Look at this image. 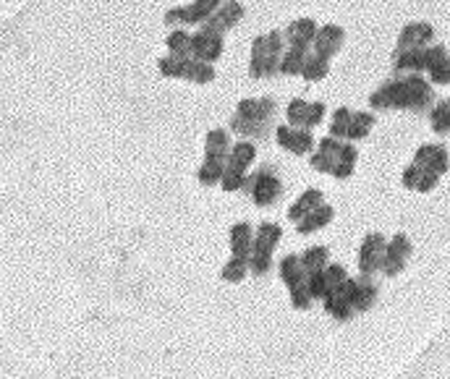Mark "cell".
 I'll return each instance as SVG.
<instances>
[{
    "instance_id": "1",
    "label": "cell",
    "mask_w": 450,
    "mask_h": 379,
    "mask_svg": "<svg viewBox=\"0 0 450 379\" xmlns=\"http://www.w3.org/2000/svg\"><path fill=\"white\" fill-rule=\"evenodd\" d=\"M223 55V32L212 29L210 24H202L197 34H191V58L215 63Z\"/></svg>"
},
{
    "instance_id": "2",
    "label": "cell",
    "mask_w": 450,
    "mask_h": 379,
    "mask_svg": "<svg viewBox=\"0 0 450 379\" xmlns=\"http://www.w3.org/2000/svg\"><path fill=\"white\" fill-rule=\"evenodd\" d=\"M387 251V241L380 233H372L364 238L361 251H358V267L364 274H372L377 270H383V257Z\"/></svg>"
},
{
    "instance_id": "3",
    "label": "cell",
    "mask_w": 450,
    "mask_h": 379,
    "mask_svg": "<svg viewBox=\"0 0 450 379\" xmlns=\"http://www.w3.org/2000/svg\"><path fill=\"white\" fill-rule=\"evenodd\" d=\"M432 100V87L429 81L419 74H411L403 78V91H400V107H424Z\"/></svg>"
},
{
    "instance_id": "4",
    "label": "cell",
    "mask_w": 450,
    "mask_h": 379,
    "mask_svg": "<svg viewBox=\"0 0 450 379\" xmlns=\"http://www.w3.org/2000/svg\"><path fill=\"white\" fill-rule=\"evenodd\" d=\"M280 191H283V186H280V181L272 173H257V175H254L252 199L257 207H270V204H275V199L280 196Z\"/></svg>"
},
{
    "instance_id": "5",
    "label": "cell",
    "mask_w": 450,
    "mask_h": 379,
    "mask_svg": "<svg viewBox=\"0 0 450 379\" xmlns=\"http://www.w3.org/2000/svg\"><path fill=\"white\" fill-rule=\"evenodd\" d=\"M278 144L291 149L293 155H306L312 147H314V139L312 133L304 129H293V126H280L278 129Z\"/></svg>"
},
{
    "instance_id": "6",
    "label": "cell",
    "mask_w": 450,
    "mask_h": 379,
    "mask_svg": "<svg viewBox=\"0 0 450 379\" xmlns=\"http://www.w3.org/2000/svg\"><path fill=\"white\" fill-rule=\"evenodd\" d=\"M272 113H275V100H270V97H249V100H241L239 102V113L236 116L254 120V123H265Z\"/></svg>"
},
{
    "instance_id": "7",
    "label": "cell",
    "mask_w": 450,
    "mask_h": 379,
    "mask_svg": "<svg viewBox=\"0 0 450 379\" xmlns=\"http://www.w3.org/2000/svg\"><path fill=\"white\" fill-rule=\"evenodd\" d=\"M343 29L335 24H328L322 26V29H317V34H314V52H319V55H335V52L341 50V45H343Z\"/></svg>"
},
{
    "instance_id": "8",
    "label": "cell",
    "mask_w": 450,
    "mask_h": 379,
    "mask_svg": "<svg viewBox=\"0 0 450 379\" xmlns=\"http://www.w3.org/2000/svg\"><path fill=\"white\" fill-rule=\"evenodd\" d=\"M432 37H435V29L429 24H409L400 32V37H398V52L424 47Z\"/></svg>"
},
{
    "instance_id": "9",
    "label": "cell",
    "mask_w": 450,
    "mask_h": 379,
    "mask_svg": "<svg viewBox=\"0 0 450 379\" xmlns=\"http://www.w3.org/2000/svg\"><path fill=\"white\" fill-rule=\"evenodd\" d=\"M231 251L233 257H244L249 259L254 251V230L249 222H236L231 228Z\"/></svg>"
},
{
    "instance_id": "10",
    "label": "cell",
    "mask_w": 450,
    "mask_h": 379,
    "mask_svg": "<svg viewBox=\"0 0 450 379\" xmlns=\"http://www.w3.org/2000/svg\"><path fill=\"white\" fill-rule=\"evenodd\" d=\"M244 19V8H241V3H236V0H228V3H223L217 11H215V16H212L207 24L212 26V29H217V32H225V29H231V26H236Z\"/></svg>"
},
{
    "instance_id": "11",
    "label": "cell",
    "mask_w": 450,
    "mask_h": 379,
    "mask_svg": "<svg viewBox=\"0 0 450 379\" xmlns=\"http://www.w3.org/2000/svg\"><path fill=\"white\" fill-rule=\"evenodd\" d=\"M314 34H317V26H314L312 19H299L286 29V39L291 42L293 47H309L314 42Z\"/></svg>"
},
{
    "instance_id": "12",
    "label": "cell",
    "mask_w": 450,
    "mask_h": 379,
    "mask_svg": "<svg viewBox=\"0 0 450 379\" xmlns=\"http://www.w3.org/2000/svg\"><path fill=\"white\" fill-rule=\"evenodd\" d=\"M280 235V225L275 222H262L259 228H257V233H254V251H259V254H272L275 246H278Z\"/></svg>"
},
{
    "instance_id": "13",
    "label": "cell",
    "mask_w": 450,
    "mask_h": 379,
    "mask_svg": "<svg viewBox=\"0 0 450 379\" xmlns=\"http://www.w3.org/2000/svg\"><path fill=\"white\" fill-rule=\"evenodd\" d=\"M319 204H322V191H319V188H306L304 194L291 204V209H288V220L299 222L301 217H306L312 209H317Z\"/></svg>"
},
{
    "instance_id": "14",
    "label": "cell",
    "mask_w": 450,
    "mask_h": 379,
    "mask_svg": "<svg viewBox=\"0 0 450 379\" xmlns=\"http://www.w3.org/2000/svg\"><path fill=\"white\" fill-rule=\"evenodd\" d=\"M400 91H403V78L385 84L383 89L372 94V100H369L372 107H380V110H387V107H400Z\"/></svg>"
},
{
    "instance_id": "15",
    "label": "cell",
    "mask_w": 450,
    "mask_h": 379,
    "mask_svg": "<svg viewBox=\"0 0 450 379\" xmlns=\"http://www.w3.org/2000/svg\"><path fill=\"white\" fill-rule=\"evenodd\" d=\"M267 58H270L267 34H259V37L252 42V65H249V74H252L254 78L267 76Z\"/></svg>"
},
{
    "instance_id": "16",
    "label": "cell",
    "mask_w": 450,
    "mask_h": 379,
    "mask_svg": "<svg viewBox=\"0 0 450 379\" xmlns=\"http://www.w3.org/2000/svg\"><path fill=\"white\" fill-rule=\"evenodd\" d=\"M228 168V157H204L202 168H199V181L204 186H215V183L223 181V173Z\"/></svg>"
},
{
    "instance_id": "17",
    "label": "cell",
    "mask_w": 450,
    "mask_h": 379,
    "mask_svg": "<svg viewBox=\"0 0 450 379\" xmlns=\"http://www.w3.org/2000/svg\"><path fill=\"white\" fill-rule=\"evenodd\" d=\"M189 63L191 58L186 55H175V52H168L160 58V74L168 78H186V71H189Z\"/></svg>"
},
{
    "instance_id": "18",
    "label": "cell",
    "mask_w": 450,
    "mask_h": 379,
    "mask_svg": "<svg viewBox=\"0 0 450 379\" xmlns=\"http://www.w3.org/2000/svg\"><path fill=\"white\" fill-rule=\"evenodd\" d=\"M332 220V207H325V204H319L317 209H312L306 217L296 222L299 225V233H312V230H319V228H325L328 222Z\"/></svg>"
},
{
    "instance_id": "19",
    "label": "cell",
    "mask_w": 450,
    "mask_h": 379,
    "mask_svg": "<svg viewBox=\"0 0 450 379\" xmlns=\"http://www.w3.org/2000/svg\"><path fill=\"white\" fill-rule=\"evenodd\" d=\"M306 58H309V52L306 47H288V50L283 52V61H280V71L283 74H288V76H296V74H301L306 65Z\"/></svg>"
},
{
    "instance_id": "20",
    "label": "cell",
    "mask_w": 450,
    "mask_h": 379,
    "mask_svg": "<svg viewBox=\"0 0 450 379\" xmlns=\"http://www.w3.org/2000/svg\"><path fill=\"white\" fill-rule=\"evenodd\" d=\"M322 301H325V309H328L332 316H338V319H348L351 312H354V303L345 299L338 288H330L328 296H325Z\"/></svg>"
},
{
    "instance_id": "21",
    "label": "cell",
    "mask_w": 450,
    "mask_h": 379,
    "mask_svg": "<svg viewBox=\"0 0 450 379\" xmlns=\"http://www.w3.org/2000/svg\"><path fill=\"white\" fill-rule=\"evenodd\" d=\"M306 267H304V259L301 257H286L283 259V264H280V277H283V283L291 288L293 283H301V280H306Z\"/></svg>"
},
{
    "instance_id": "22",
    "label": "cell",
    "mask_w": 450,
    "mask_h": 379,
    "mask_svg": "<svg viewBox=\"0 0 450 379\" xmlns=\"http://www.w3.org/2000/svg\"><path fill=\"white\" fill-rule=\"evenodd\" d=\"M220 6L223 0H194L189 6V24H207Z\"/></svg>"
},
{
    "instance_id": "23",
    "label": "cell",
    "mask_w": 450,
    "mask_h": 379,
    "mask_svg": "<svg viewBox=\"0 0 450 379\" xmlns=\"http://www.w3.org/2000/svg\"><path fill=\"white\" fill-rule=\"evenodd\" d=\"M231 155V139L228 133L220 129H215L207 133L204 139V157H228Z\"/></svg>"
},
{
    "instance_id": "24",
    "label": "cell",
    "mask_w": 450,
    "mask_h": 379,
    "mask_svg": "<svg viewBox=\"0 0 450 379\" xmlns=\"http://www.w3.org/2000/svg\"><path fill=\"white\" fill-rule=\"evenodd\" d=\"M328 71H330V58L328 55H319V52H309L301 76L306 81H319V78L328 76Z\"/></svg>"
},
{
    "instance_id": "25",
    "label": "cell",
    "mask_w": 450,
    "mask_h": 379,
    "mask_svg": "<svg viewBox=\"0 0 450 379\" xmlns=\"http://www.w3.org/2000/svg\"><path fill=\"white\" fill-rule=\"evenodd\" d=\"M424 47H427V45H424ZM424 47H414V50L398 52V58H396L398 71H411V74L427 71V68H424Z\"/></svg>"
},
{
    "instance_id": "26",
    "label": "cell",
    "mask_w": 450,
    "mask_h": 379,
    "mask_svg": "<svg viewBox=\"0 0 450 379\" xmlns=\"http://www.w3.org/2000/svg\"><path fill=\"white\" fill-rule=\"evenodd\" d=\"M186 78L194 81V84H210L212 78H215V65L207 63V61H199V58H191Z\"/></svg>"
},
{
    "instance_id": "27",
    "label": "cell",
    "mask_w": 450,
    "mask_h": 379,
    "mask_svg": "<svg viewBox=\"0 0 450 379\" xmlns=\"http://www.w3.org/2000/svg\"><path fill=\"white\" fill-rule=\"evenodd\" d=\"M257 157V149H254L252 142H239L231 147V155H228V162L231 165H239V168H249Z\"/></svg>"
},
{
    "instance_id": "28",
    "label": "cell",
    "mask_w": 450,
    "mask_h": 379,
    "mask_svg": "<svg viewBox=\"0 0 450 379\" xmlns=\"http://www.w3.org/2000/svg\"><path fill=\"white\" fill-rule=\"evenodd\" d=\"M377 299V285L369 283V274L364 280H358V290H356V299H354V309L358 312H367L372 303Z\"/></svg>"
},
{
    "instance_id": "29",
    "label": "cell",
    "mask_w": 450,
    "mask_h": 379,
    "mask_svg": "<svg viewBox=\"0 0 450 379\" xmlns=\"http://www.w3.org/2000/svg\"><path fill=\"white\" fill-rule=\"evenodd\" d=\"M372 126H374V116H369V113H354L351 123H348L345 139H364L369 133Z\"/></svg>"
},
{
    "instance_id": "30",
    "label": "cell",
    "mask_w": 450,
    "mask_h": 379,
    "mask_svg": "<svg viewBox=\"0 0 450 379\" xmlns=\"http://www.w3.org/2000/svg\"><path fill=\"white\" fill-rule=\"evenodd\" d=\"M249 270H252V267H249V259H244V257H233V259L223 267V280H228V283H241Z\"/></svg>"
},
{
    "instance_id": "31",
    "label": "cell",
    "mask_w": 450,
    "mask_h": 379,
    "mask_svg": "<svg viewBox=\"0 0 450 379\" xmlns=\"http://www.w3.org/2000/svg\"><path fill=\"white\" fill-rule=\"evenodd\" d=\"M301 259H304L306 272H317V270H325V267H328V248H325V246L306 248V254L301 257Z\"/></svg>"
},
{
    "instance_id": "32",
    "label": "cell",
    "mask_w": 450,
    "mask_h": 379,
    "mask_svg": "<svg viewBox=\"0 0 450 379\" xmlns=\"http://www.w3.org/2000/svg\"><path fill=\"white\" fill-rule=\"evenodd\" d=\"M220 183H223L225 191H239V188H244V183H246V168H239V165H231L228 162Z\"/></svg>"
},
{
    "instance_id": "33",
    "label": "cell",
    "mask_w": 450,
    "mask_h": 379,
    "mask_svg": "<svg viewBox=\"0 0 450 379\" xmlns=\"http://www.w3.org/2000/svg\"><path fill=\"white\" fill-rule=\"evenodd\" d=\"M168 50L175 52V55L191 58V34L184 32V29H175L171 37H168Z\"/></svg>"
},
{
    "instance_id": "34",
    "label": "cell",
    "mask_w": 450,
    "mask_h": 379,
    "mask_svg": "<svg viewBox=\"0 0 450 379\" xmlns=\"http://www.w3.org/2000/svg\"><path fill=\"white\" fill-rule=\"evenodd\" d=\"M312 290H309V283L306 280H301V283H293L291 285V303H293V309H309L312 306Z\"/></svg>"
},
{
    "instance_id": "35",
    "label": "cell",
    "mask_w": 450,
    "mask_h": 379,
    "mask_svg": "<svg viewBox=\"0 0 450 379\" xmlns=\"http://www.w3.org/2000/svg\"><path fill=\"white\" fill-rule=\"evenodd\" d=\"M403 267H406V257L387 246V251H385V257H383V272L390 274V277H396V274L403 272Z\"/></svg>"
},
{
    "instance_id": "36",
    "label": "cell",
    "mask_w": 450,
    "mask_h": 379,
    "mask_svg": "<svg viewBox=\"0 0 450 379\" xmlns=\"http://www.w3.org/2000/svg\"><path fill=\"white\" fill-rule=\"evenodd\" d=\"M306 283H309V290H312V296H314V299H325V296H328V290H330L325 270L309 272V274H306Z\"/></svg>"
},
{
    "instance_id": "37",
    "label": "cell",
    "mask_w": 450,
    "mask_h": 379,
    "mask_svg": "<svg viewBox=\"0 0 450 379\" xmlns=\"http://www.w3.org/2000/svg\"><path fill=\"white\" fill-rule=\"evenodd\" d=\"M432 129H435L437 133H445V131H450V105H448V100H445V102H437V107L432 110Z\"/></svg>"
},
{
    "instance_id": "38",
    "label": "cell",
    "mask_w": 450,
    "mask_h": 379,
    "mask_svg": "<svg viewBox=\"0 0 450 379\" xmlns=\"http://www.w3.org/2000/svg\"><path fill=\"white\" fill-rule=\"evenodd\" d=\"M306 116H309V102H304V100H291V105H288V123L306 129Z\"/></svg>"
},
{
    "instance_id": "39",
    "label": "cell",
    "mask_w": 450,
    "mask_h": 379,
    "mask_svg": "<svg viewBox=\"0 0 450 379\" xmlns=\"http://www.w3.org/2000/svg\"><path fill=\"white\" fill-rule=\"evenodd\" d=\"M445 58H448V50H445L442 45H427V47H424V68H427V71L437 68Z\"/></svg>"
},
{
    "instance_id": "40",
    "label": "cell",
    "mask_w": 450,
    "mask_h": 379,
    "mask_svg": "<svg viewBox=\"0 0 450 379\" xmlns=\"http://www.w3.org/2000/svg\"><path fill=\"white\" fill-rule=\"evenodd\" d=\"M231 129L236 131V133H244V136H254V133L262 131V123H254V120H246V118L241 116H233L231 118Z\"/></svg>"
},
{
    "instance_id": "41",
    "label": "cell",
    "mask_w": 450,
    "mask_h": 379,
    "mask_svg": "<svg viewBox=\"0 0 450 379\" xmlns=\"http://www.w3.org/2000/svg\"><path fill=\"white\" fill-rule=\"evenodd\" d=\"M309 162H312V168L319 170V173H330V175H332V170H335V162H338V157L325 155V152H314Z\"/></svg>"
},
{
    "instance_id": "42",
    "label": "cell",
    "mask_w": 450,
    "mask_h": 379,
    "mask_svg": "<svg viewBox=\"0 0 450 379\" xmlns=\"http://www.w3.org/2000/svg\"><path fill=\"white\" fill-rule=\"evenodd\" d=\"M270 257H272V254H259V251H252V257H249V267H252V272L265 274L267 270H270Z\"/></svg>"
},
{
    "instance_id": "43",
    "label": "cell",
    "mask_w": 450,
    "mask_h": 379,
    "mask_svg": "<svg viewBox=\"0 0 450 379\" xmlns=\"http://www.w3.org/2000/svg\"><path fill=\"white\" fill-rule=\"evenodd\" d=\"M437 152V144H424L416 149V157H414V162L419 165V168H429V162H432V157Z\"/></svg>"
},
{
    "instance_id": "44",
    "label": "cell",
    "mask_w": 450,
    "mask_h": 379,
    "mask_svg": "<svg viewBox=\"0 0 450 379\" xmlns=\"http://www.w3.org/2000/svg\"><path fill=\"white\" fill-rule=\"evenodd\" d=\"M165 24H189V6H178V8H171L165 13Z\"/></svg>"
},
{
    "instance_id": "45",
    "label": "cell",
    "mask_w": 450,
    "mask_h": 379,
    "mask_svg": "<svg viewBox=\"0 0 450 379\" xmlns=\"http://www.w3.org/2000/svg\"><path fill=\"white\" fill-rule=\"evenodd\" d=\"M325 274H328V285L330 288H338L345 277H348L341 264H328V267H325Z\"/></svg>"
},
{
    "instance_id": "46",
    "label": "cell",
    "mask_w": 450,
    "mask_h": 379,
    "mask_svg": "<svg viewBox=\"0 0 450 379\" xmlns=\"http://www.w3.org/2000/svg\"><path fill=\"white\" fill-rule=\"evenodd\" d=\"M429 76H432V81L435 84H450V55L442 61V63L437 65V68H432L429 71Z\"/></svg>"
},
{
    "instance_id": "47",
    "label": "cell",
    "mask_w": 450,
    "mask_h": 379,
    "mask_svg": "<svg viewBox=\"0 0 450 379\" xmlns=\"http://www.w3.org/2000/svg\"><path fill=\"white\" fill-rule=\"evenodd\" d=\"M322 118H325V105L322 102H312L309 105V116H306V129H314L322 123Z\"/></svg>"
},
{
    "instance_id": "48",
    "label": "cell",
    "mask_w": 450,
    "mask_h": 379,
    "mask_svg": "<svg viewBox=\"0 0 450 379\" xmlns=\"http://www.w3.org/2000/svg\"><path fill=\"white\" fill-rule=\"evenodd\" d=\"M427 170H435L437 175H442V173L448 170V152H445L442 147H437L435 157H432V162H429V168Z\"/></svg>"
},
{
    "instance_id": "49",
    "label": "cell",
    "mask_w": 450,
    "mask_h": 379,
    "mask_svg": "<svg viewBox=\"0 0 450 379\" xmlns=\"http://www.w3.org/2000/svg\"><path fill=\"white\" fill-rule=\"evenodd\" d=\"M341 147H343V142H341L338 136H325V139L319 142V152H325V155L338 157V155H341Z\"/></svg>"
},
{
    "instance_id": "50",
    "label": "cell",
    "mask_w": 450,
    "mask_h": 379,
    "mask_svg": "<svg viewBox=\"0 0 450 379\" xmlns=\"http://www.w3.org/2000/svg\"><path fill=\"white\" fill-rule=\"evenodd\" d=\"M437 181H440V175H437L435 170H422V178H419V183H416V188L419 191H432L437 186Z\"/></svg>"
},
{
    "instance_id": "51",
    "label": "cell",
    "mask_w": 450,
    "mask_h": 379,
    "mask_svg": "<svg viewBox=\"0 0 450 379\" xmlns=\"http://www.w3.org/2000/svg\"><path fill=\"white\" fill-rule=\"evenodd\" d=\"M422 170L424 168H419L416 162L409 165L406 173H403V186H406V188H416V183H419V178H422Z\"/></svg>"
},
{
    "instance_id": "52",
    "label": "cell",
    "mask_w": 450,
    "mask_h": 379,
    "mask_svg": "<svg viewBox=\"0 0 450 379\" xmlns=\"http://www.w3.org/2000/svg\"><path fill=\"white\" fill-rule=\"evenodd\" d=\"M387 246L393 248V251H398V254H403V257H409V254H411V243H409V238H406L403 233L393 235V241H390Z\"/></svg>"
},
{
    "instance_id": "53",
    "label": "cell",
    "mask_w": 450,
    "mask_h": 379,
    "mask_svg": "<svg viewBox=\"0 0 450 379\" xmlns=\"http://www.w3.org/2000/svg\"><path fill=\"white\" fill-rule=\"evenodd\" d=\"M351 173H354V162H343V160L335 162V170H332L335 178H348Z\"/></svg>"
},
{
    "instance_id": "54",
    "label": "cell",
    "mask_w": 450,
    "mask_h": 379,
    "mask_svg": "<svg viewBox=\"0 0 450 379\" xmlns=\"http://www.w3.org/2000/svg\"><path fill=\"white\" fill-rule=\"evenodd\" d=\"M356 157H358L356 147H354V144H345V142H343V147H341V155H338V160H343V162H356Z\"/></svg>"
},
{
    "instance_id": "55",
    "label": "cell",
    "mask_w": 450,
    "mask_h": 379,
    "mask_svg": "<svg viewBox=\"0 0 450 379\" xmlns=\"http://www.w3.org/2000/svg\"><path fill=\"white\" fill-rule=\"evenodd\" d=\"M351 116H354V113H351L348 107H338L335 116H332V120H335V123H351Z\"/></svg>"
},
{
    "instance_id": "56",
    "label": "cell",
    "mask_w": 450,
    "mask_h": 379,
    "mask_svg": "<svg viewBox=\"0 0 450 379\" xmlns=\"http://www.w3.org/2000/svg\"><path fill=\"white\" fill-rule=\"evenodd\" d=\"M448 105H450V100H448Z\"/></svg>"
}]
</instances>
